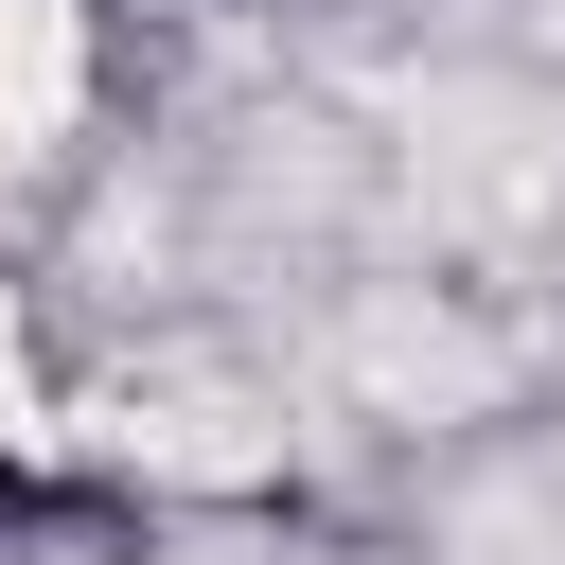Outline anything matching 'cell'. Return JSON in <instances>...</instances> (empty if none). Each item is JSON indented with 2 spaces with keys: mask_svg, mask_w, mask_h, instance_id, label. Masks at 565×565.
Returning <instances> with one entry per match:
<instances>
[{
  "mask_svg": "<svg viewBox=\"0 0 565 565\" xmlns=\"http://www.w3.org/2000/svg\"><path fill=\"white\" fill-rule=\"evenodd\" d=\"M0 441H35V318H18V282H0Z\"/></svg>",
  "mask_w": 565,
  "mask_h": 565,
  "instance_id": "2",
  "label": "cell"
},
{
  "mask_svg": "<svg viewBox=\"0 0 565 565\" xmlns=\"http://www.w3.org/2000/svg\"><path fill=\"white\" fill-rule=\"evenodd\" d=\"M88 88V18L71 0H0V141H53Z\"/></svg>",
  "mask_w": 565,
  "mask_h": 565,
  "instance_id": "1",
  "label": "cell"
}]
</instances>
